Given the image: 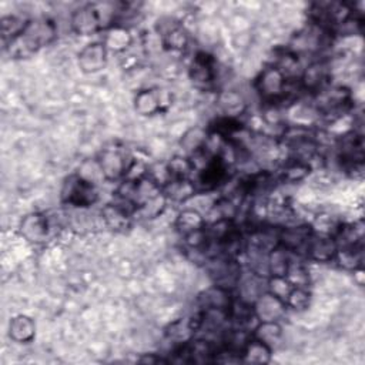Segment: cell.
<instances>
[{
    "instance_id": "1",
    "label": "cell",
    "mask_w": 365,
    "mask_h": 365,
    "mask_svg": "<svg viewBox=\"0 0 365 365\" xmlns=\"http://www.w3.org/2000/svg\"><path fill=\"white\" fill-rule=\"evenodd\" d=\"M127 3L118 1L88 3L71 14V29L80 36H87L101 30L106 31L110 27L120 24L118 21L127 13Z\"/></svg>"
},
{
    "instance_id": "13",
    "label": "cell",
    "mask_w": 365,
    "mask_h": 365,
    "mask_svg": "<svg viewBox=\"0 0 365 365\" xmlns=\"http://www.w3.org/2000/svg\"><path fill=\"white\" fill-rule=\"evenodd\" d=\"M232 304L234 298L231 291L220 285H212L198 295L200 309H218L230 314Z\"/></svg>"
},
{
    "instance_id": "7",
    "label": "cell",
    "mask_w": 365,
    "mask_h": 365,
    "mask_svg": "<svg viewBox=\"0 0 365 365\" xmlns=\"http://www.w3.org/2000/svg\"><path fill=\"white\" fill-rule=\"evenodd\" d=\"M133 160H128L125 153L121 148L110 147L104 148L97 160L98 170L101 175L108 181H115L125 177L130 164Z\"/></svg>"
},
{
    "instance_id": "27",
    "label": "cell",
    "mask_w": 365,
    "mask_h": 365,
    "mask_svg": "<svg viewBox=\"0 0 365 365\" xmlns=\"http://www.w3.org/2000/svg\"><path fill=\"white\" fill-rule=\"evenodd\" d=\"M282 335V328L277 321H262L259 322L252 332V336L268 344L271 346V344H275Z\"/></svg>"
},
{
    "instance_id": "22",
    "label": "cell",
    "mask_w": 365,
    "mask_h": 365,
    "mask_svg": "<svg viewBox=\"0 0 365 365\" xmlns=\"http://www.w3.org/2000/svg\"><path fill=\"white\" fill-rule=\"evenodd\" d=\"M334 261H336L342 268L345 269H358L362 268V245H341L336 247V252H335V258Z\"/></svg>"
},
{
    "instance_id": "6",
    "label": "cell",
    "mask_w": 365,
    "mask_h": 365,
    "mask_svg": "<svg viewBox=\"0 0 365 365\" xmlns=\"http://www.w3.org/2000/svg\"><path fill=\"white\" fill-rule=\"evenodd\" d=\"M208 271L215 285L231 288L241 279V267L235 258L227 255H214L208 258Z\"/></svg>"
},
{
    "instance_id": "19",
    "label": "cell",
    "mask_w": 365,
    "mask_h": 365,
    "mask_svg": "<svg viewBox=\"0 0 365 365\" xmlns=\"http://www.w3.org/2000/svg\"><path fill=\"white\" fill-rule=\"evenodd\" d=\"M271 346L254 336H251L241 349L242 362L251 364H268L271 361Z\"/></svg>"
},
{
    "instance_id": "4",
    "label": "cell",
    "mask_w": 365,
    "mask_h": 365,
    "mask_svg": "<svg viewBox=\"0 0 365 365\" xmlns=\"http://www.w3.org/2000/svg\"><path fill=\"white\" fill-rule=\"evenodd\" d=\"M317 96V111L329 118H338L344 115L352 107V96L346 87L327 86Z\"/></svg>"
},
{
    "instance_id": "5",
    "label": "cell",
    "mask_w": 365,
    "mask_h": 365,
    "mask_svg": "<svg viewBox=\"0 0 365 365\" xmlns=\"http://www.w3.org/2000/svg\"><path fill=\"white\" fill-rule=\"evenodd\" d=\"M98 200V191L93 181L88 178L74 174L70 175L61 188V201L74 207H90Z\"/></svg>"
},
{
    "instance_id": "8",
    "label": "cell",
    "mask_w": 365,
    "mask_h": 365,
    "mask_svg": "<svg viewBox=\"0 0 365 365\" xmlns=\"http://www.w3.org/2000/svg\"><path fill=\"white\" fill-rule=\"evenodd\" d=\"M188 74H190V80L197 88H201V90L211 88L217 78L215 58L205 51L197 53L190 64Z\"/></svg>"
},
{
    "instance_id": "16",
    "label": "cell",
    "mask_w": 365,
    "mask_h": 365,
    "mask_svg": "<svg viewBox=\"0 0 365 365\" xmlns=\"http://www.w3.org/2000/svg\"><path fill=\"white\" fill-rule=\"evenodd\" d=\"M167 200L174 202H185L197 192V187L191 178H170L161 187Z\"/></svg>"
},
{
    "instance_id": "33",
    "label": "cell",
    "mask_w": 365,
    "mask_h": 365,
    "mask_svg": "<svg viewBox=\"0 0 365 365\" xmlns=\"http://www.w3.org/2000/svg\"><path fill=\"white\" fill-rule=\"evenodd\" d=\"M140 362H145V364H157V362H167L165 359H161L158 356H141L138 359Z\"/></svg>"
},
{
    "instance_id": "2",
    "label": "cell",
    "mask_w": 365,
    "mask_h": 365,
    "mask_svg": "<svg viewBox=\"0 0 365 365\" xmlns=\"http://www.w3.org/2000/svg\"><path fill=\"white\" fill-rule=\"evenodd\" d=\"M57 37V27L53 20L38 17L29 20L24 30L4 47L13 58H27L41 47L48 46Z\"/></svg>"
},
{
    "instance_id": "9",
    "label": "cell",
    "mask_w": 365,
    "mask_h": 365,
    "mask_svg": "<svg viewBox=\"0 0 365 365\" xmlns=\"http://www.w3.org/2000/svg\"><path fill=\"white\" fill-rule=\"evenodd\" d=\"M329 66L324 60H317L304 68L298 84L301 90L317 94L329 84Z\"/></svg>"
},
{
    "instance_id": "30",
    "label": "cell",
    "mask_w": 365,
    "mask_h": 365,
    "mask_svg": "<svg viewBox=\"0 0 365 365\" xmlns=\"http://www.w3.org/2000/svg\"><path fill=\"white\" fill-rule=\"evenodd\" d=\"M284 301L287 308H291L294 311H305L309 307L311 295L304 287H292Z\"/></svg>"
},
{
    "instance_id": "28",
    "label": "cell",
    "mask_w": 365,
    "mask_h": 365,
    "mask_svg": "<svg viewBox=\"0 0 365 365\" xmlns=\"http://www.w3.org/2000/svg\"><path fill=\"white\" fill-rule=\"evenodd\" d=\"M27 23H29V20L19 17V16H4L0 23L1 38H3L4 46L9 41H11L14 37H17L24 30Z\"/></svg>"
},
{
    "instance_id": "11",
    "label": "cell",
    "mask_w": 365,
    "mask_h": 365,
    "mask_svg": "<svg viewBox=\"0 0 365 365\" xmlns=\"http://www.w3.org/2000/svg\"><path fill=\"white\" fill-rule=\"evenodd\" d=\"M314 234L311 225L299 224V225H289L284 227L278 231V242L284 247L288 252H301L305 251V247Z\"/></svg>"
},
{
    "instance_id": "25",
    "label": "cell",
    "mask_w": 365,
    "mask_h": 365,
    "mask_svg": "<svg viewBox=\"0 0 365 365\" xmlns=\"http://www.w3.org/2000/svg\"><path fill=\"white\" fill-rule=\"evenodd\" d=\"M175 227L182 235H187L198 230H202L205 227V220L197 210L187 208L177 215Z\"/></svg>"
},
{
    "instance_id": "21",
    "label": "cell",
    "mask_w": 365,
    "mask_h": 365,
    "mask_svg": "<svg viewBox=\"0 0 365 365\" xmlns=\"http://www.w3.org/2000/svg\"><path fill=\"white\" fill-rule=\"evenodd\" d=\"M217 103H218V107L221 108L222 114L225 117H232V118H237L238 115H241L247 108V103H245L244 97L234 90L222 91L218 96Z\"/></svg>"
},
{
    "instance_id": "15",
    "label": "cell",
    "mask_w": 365,
    "mask_h": 365,
    "mask_svg": "<svg viewBox=\"0 0 365 365\" xmlns=\"http://www.w3.org/2000/svg\"><path fill=\"white\" fill-rule=\"evenodd\" d=\"M336 252V242L329 235H318L312 234L307 247L305 254L308 258L317 261V262H331L335 258Z\"/></svg>"
},
{
    "instance_id": "31",
    "label": "cell",
    "mask_w": 365,
    "mask_h": 365,
    "mask_svg": "<svg viewBox=\"0 0 365 365\" xmlns=\"http://www.w3.org/2000/svg\"><path fill=\"white\" fill-rule=\"evenodd\" d=\"M309 173V164L307 161L292 158L285 164L282 170V178L287 181H299Z\"/></svg>"
},
{
    "instance_id": "12",
    "label": "cell",
    "mask_w": 365,
    "mask_h": 365,
    "mask_svg": "<svg viewBox=\"0 0 365 365\" xmlns=\"http://www.w3.org/2000/svg\"><path fill=\"white\" fill-rule=\"evenodd\" d=\"M107 64V48L103 41L87 44L78 53V67L83 73L93 74L103 70Z\"/></svg>"
},
{
    "instance_id": "32",
    "label": "cell",
    "mask_w": 365,
    "mask_h": 365,
    "mask_svg": "<svg viewBox=\"0 0 365 365\" xmlns=\"http://www.w3.org/2000/svg\"><path fill=\"white\" fill-rule=\"evenodd\" d=\"M167 201H168V200L165 198V195H164L163 191H161L158 195H155V197H153L151 200L143 202V204L137 208L135 212H140V214H141L143 217H145V218H154V217H157V215H160V214L163 212V210L165 208Z\"/></svg>"
},
{
    "instance_id": "18",
    "label": "cell",
    "mask_w": 365,
    "mask_h": 365,
    "mask_svg": "<svg viewBox=\"0 0 365 365\" xmlns=\"http://www.w3.org/2000/svg\"><path fill=\"white\" fill-rule=\"evenodd\" d=\"M164 104L161 93L154 88L140 90L134 97V108L140 115H154L163 110Z\"/></svg>"
},
{
    "instance_id": "3",
    "label": "cell",
    "mask_w": 365,
    "mask_h": 365,
    "mask_svg": "<svg viewBox=\"0 0 365 365\" xmlns=\"http://www.w3.org/2000/svg\"><path fill=\"white\" fill-rule=\"evenodd\" d=\"M255 90L259 97L271 106L284 103L291 97L288 76L274 64L265 67L255 78Z\"/></svg>"
},
{
    "instance_id": "24",
    "label": "cell",
    "mask_w": 365,
    "mask_h": 365,
    "mask_svg": "<svg viewBox=\"0 0 365 365\" xmlns=\"http://www.w3.org/2000/svg\"><path fill=\"white\" fill-rule=\"evenodd\" d=\"M267 265H268V274L271 277H285L291 265L289 252L284 247L277 245L269 251Z\"/></svg>"
},
{
    "instance_id": "20",
    "label": "cell",
    "mask_w": 365,
    "mask_h": 365,
    "mask_svg": "<svg viewBox=\"0 0 365 365\" xmlns=\"http://www.w3.org/2000/svg\"><path fill=\"white\" fill-rule=\"evenodd\" d=\"M9 335L16 342H30L36 335L34 321L27 315H17L11 318L9 324Z\"/></svg>"
},
{
    "instance_id": "10",
    "label": "cell",
    "mask_w": 365,
    "mask_h": 365,
    "mask_svg": "<svg viewBox=\"0 0 365 365\" xmlns=\"http://www.w3.org/2000/svg\"><path fill=\"white\" fill-rule=\"evenodd\" d=\"M255 318L262 321H277L285 315L287 305L284 299L277 297L275 294L267 291L262 292L254 302H252Z\"/></svg>"
},
{
    "instance_id": "26",
    "label": "cell",
    "mask_w": 365,
    "mask_h": 365,
    "mask_svg": "<svg viewBox=\"0 0 365 365\" xmlns=\"http://www.w3.org/2000/svg\"><path fill=\"white\" fill-rule=\"evenodd\" d=\"M207 141H208V131L201 127H194V128H190L182 135L181 147L184 148V151L190 153L191 155H195L204 150Z\"/></svg>"
},
{
    "instance_id": "23",
    "label": "cell",
    "mask_w": 365,
    "mask_h": 365,
    "mask_svg": "<svg viewBox=\"0 0 365 365\" xmlns=\"http://www.w3.org/2000/svg\"><path fill=\"white\" fill-rule=\"evenodd\" d=\"M133 41V37L128 31V29H125L121 24L113 26L108 30H106V36H104V46L107 50L111 51H124Z\"/></svg>"
},
{
    "instance_id": "17",
    "label": "cell",
    "mask_w": 365,
    "mask_h": 365,
    "mask_svg": "<svg viewBox=\"0 0 365 365\" xmlns=\"http://www.w3.org/2000/svg\"><path fill=\"white\" fill-rule=\"evenodd\" d=\"M158 33L165 48L175 50V51L185 48L188 37L184 29L174 20L167 19V23H160Z\"/></svg>"
},
{
    "instance_id": "14",
    "label": "cell",
    "mask_w": 365,
    "mask_h": 365,
    "mask_svg": "<svg viewBox=\"0 0 365 365\" xmlns=\"http://www.w3.org/2000/svg\"><path fill=\"white\" fill-rule=\"evenodd\" d=\"M48 220L41 212H31L20 221V234L30 242H43L48 237Z\"/></svg>"
},
{
    "instance_id": "29",
    "label": "cell",
    "mask_w": 365,
    "mask_h": 365,
    "mask_svg": "<svg viewBox=\"0 0 365 365\" xmlns=\"http://www.w3.org/2000/svg\"><path fill=\"white\" fill-rule=\"evenodd\" d=\"M170 178H191L194 173V164L190 157L175 155L167 164Z\"/></svg>"
}]
</instances>
